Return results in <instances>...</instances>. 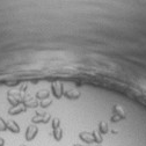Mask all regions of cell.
Instances as JSON below:
<instances>
[{"label": "cell", "mask_w": 146, "mask_h": 146, "mask_svg": "<svg viewBox=\"0 0 146 146\" xmlns=\"http://www.w3.org/2000/svg\"><path fill=\"white\" fill-rule=\"evenodd\" d=\"M25 96L20 92H14V90H9L7 93V101L11 103L12 107H16L23 103Z\"/></svg>", "instance_id": "obj_1"}, {"label": "cell", "mask_w": 146, "mask_h": 146, "mask_svg": "<svg viewBox=\"0 0 146 146\" xmlns=\"http://www.w3.org/2000/svg\"><path fill=\"white\" fill-rule=\"evenodd\" d=\"M51 92L56 99H62V96L64 95V85L60 81H53L51 84Z\"/></svg>", "instance_id": "obj_2"}, {"label": "cell", "mask_w": 146, "mask_h": 146, "mask_svg": "<svg viewBox=\"0 0 146 146\" xmlns=\"http://www.w3.org/2000/svg\"><path fill=\"white\" fill-rule=\"evenodd\" d=\"M50 119H51V116L48 113H43V114L36 113V115L31 118V122H33V124H40V123L46 124L50 122Z\"/></svg>", "instance_id": "obj_3"}, {"label": "cell", "mask_w": 146, "mask_h": 146, "mask_svg": "<svg viewBox=\"0 0 146 146\" xmlns=\"http://www.w3.org/2000/svg\"><path fill=\"white\" fill-rule=\"evenodd\" d=\"M37 133H38V127H37V125H35V124L28 125L27 130H26V136H25V137H26V140H27V141L34 140L35 137L37 136Z\"/></svg>", "instance_id": "obj_4"}, {"label": "cell", "mask_w": 146, "mask_h": 146, "mask_svg": "<svg viewBox=\"0 0 146 146\" xmlns=\"http://www.w3.org/2000/svg\"><path fill=\"white\" fill-rule=\"evenodd\" d=\"M64 96L67 98L68 100H78L81 96V93H80L79 89L72 88V89H68L66 92H64Z\"/></svg>", "instance_id": "obj_5"}, {"label": "cell", "mask_w": 146, "mask_h": 146, "mask_svg": "<svg viewBox=\"0 0 146 146\" xmlns=\"http://www.w3.org/2000/svg\"><path fill=\"white\" fill-rule=\"evenodd\" d=\"M22 104H23L27 109H28V108H37V107L40 106V102H38V100H36V99H33V98H30V96H29V98L26 96Z\"/></svg>", "instance_id": "obj_6"}, {"label": "cell", "mask_w": 146, "mask_h": 146, "mask_svg": "<svg viewBox=\"0 0 146 146\" xmlns=\"http://www.w3.org/2000/svg\"><path fill=\"white\" fill-rule=\"evenodd\" d=\"M27 110V108L23 106V104H20V106H16V107H11L8 109V114L11 116H15V115H19V114H22Z\"/></svg>", "instance_id": "obj_7"}, {"label": "cell", "mask_w": 146, "mask_h": 146, "mask_svg": "<svg viewBox=\"0 0 146 146\" xmlns=\"http://www.w3.org/2000/svg\"><path fill=\"white\" fill-rule=\"evenodd\" d=\"M7 130L11 131L12 133H19L20 132V126L13 119H8L7 121Z\"/></svg>", "instance_id": "obj_8"}, {"label": "cell", "mask_w": 146, "mask_h": 146, "mask_svg": "<svg viewBox=\"0 0 146 146\" xmlns=\"http://www.w3.org/2000/svg\"><path fill=\"white\" fill-rule=\"evenodd\" d=\"M79 138L86 143V144H93L94 143V139H93V136H92V132H87V131H82L79 133Z\"/></svg>", "instance_id": "obj_9"}, {"label": "cell", "mask_w": 146, "mask_h": 146, "mask_svg": "<svg viewBox=\"0 0 146 146\" xmlns=\"http://www.w3.org/2000/svg\"><path fill=\"white\" fill-rule=\"evenodd\" d=\"M113 113H114V115L119 116L122 119H125L126 118V114L124 111V109L121 106H118V104H114L113 106Z\"/></svg>", "instance_id": "obj_10"}, {"label": "cell", "mask_w": 146, "mask_h": 146, "mask_svg": "<svg viewBox=\"0 0 146 146\" xmlns=\"http://www.w3.org/2000/svg\"><path fill=\"white\" fill-rule=\"evenodd\" d=\"M49 98H50V93L48 92V90H38V92L36 93V95H35L36 100H41V101L48 100Z\"/></svg>", "instance_id": "obj_11"}, {"label": "cell", "mask_w": 146, "mask_h": 146, "mask_svg": "<svg viewBox=\"0 0 146 146\" xmlns=\"http://www.w3.org/2000/svg\"><path fill=\"white\" fill-rule=\"evenodd\" d=\"M52 136L57 141H60L63 139V129L62 127H58V129L52 130Z\"/></svg>", "instance_id": "obj_12"}, {"label": "cell", "mask_w": 146, "mask_h": 146, "mask_svg": "<svg viewBox=\"0 0 146 146\" xmlns=\"http://www.w3.org/2000/svg\"><path fill=\"white\" fill-rule=\"evenodd\" d=\"M108 131H109V127H108L107 122L101 121V122L99 123V132H100L101 135H107Z\"/></svg>", "instance_id": "obj_13"}, {"label": "cell", "mask_w": 146, "mask_h": 146, "mask_svg": "<svg viewBox=\"0 0 146 146\" xmlns=\"http://www.w3.org/2000/svg\"><path fill=\"white\" fill-rule=\"evenodd\" d=\"M92 136H93V139H94V143H96L98 145L101 144L103 141V138H102V135L99 132V130H94L92 132Z\"/></svg>", "instance_id": "obj_14"}, {"label": "cell", "mask_w": 146, "mask_h": 146, "mask_svg": "<svg viewBox=\"0 0 146 146\" xmlns=\"http://www.w3.org/2000/svg\"><path fill=\"white\" fill-rule=\"evenodd\" d=\"M51 125H52V130H54V129H58V127H60V119H59L58 117H54V118H52Z\"/></svg>", "instance_id": "obj_15"}, {"label": "cell", "mask_w": 146, "mask_h": 146, "mask_svg": "<svg viewBox=\"0 0 146 146\" xmlns=\"http://www.w3.org/2000/svg\"><path fill=\"white\" fill-rule=\"evenodd\" d=\"M7 130V121H5L1 116H0V131L4 132Z\"/></svg>", "instance_id": "obj_16"}, {"label": "cell", "mask_w": 146, "mask_h": 146, "mask_svg": "<svg viewBox=\"0 0 146 146\" xmlns=\"http://www.w3.org/2000/svg\"><path fill=\"white\" fill-rule=\"evenodd\" d=\"M51 104H52V100H51V99L43 100V101L40 102V107H42V108H48V107L51 106Z\"/></svg>", "instance_id": "obj_17"}, {"label": "cell", "mask_w": 146, "mask_h": 146, "mask_svg": "<svg viewBox=\"0 0 146 146\" xmlns=\"http://www.w3.org/2000/svg\"><path fill=\"white\" fill-rule=\"evenodd\" d=\"M110 121H111L113 123H117V122L122 121V118H121L119 116H117V115H113V116H111V118H110Z\"/></svg>", "instance_id": "obj_18"}, {"label": "cell", "mask_w": 146, "mask_h": 146, "mask_svg": "<svg viewBox=\"0 0 146 146\" xmlns=\"http://www.w3.org/2000/svg\"><path fill=\"white\" fill-rule=\"evenodd\" d=\"M26 90H27V85H22V86L20 87V90H19V92H20V93H25Z\"/></svg>", "instance_id": "obj_19"}, {"label": "cell", "mask_w": 146, "mask_h": 146, "mask_svg": "<svg viewBox=\"0 0 146 146\" xmlns=\"http://www.w3.org/2000/svg\"><path fill=\"white\" fill-rule=\"evenodd\" d=\"M17 84H19L17 81H14V82H6V85H7V86H16Z\"/></svg>", "instance_id": "obj_20"}, {"label": "cell", "mask_w": 146, "mask_h": 146, "mask_svg": "<svg viewBox=\"0 0 146 146\" xmlns=\"http://www.w3.org/2000/svg\"><path fill=\"white\" fill-rule=\"evenodd\" d=\"M5 145V139L0 137V146H4Z\"/></svg>", "instance_id": "obj_21"}, {"label": "cell", "mask_w": 146, "mask_h": 146, "mask_svg": "<svg viewBox=\"0 0 146 146\" xmlns=\"http://www.w3.org/2000/svg\"><path fill=\"white\" fill-rule=\"evenodd\" d=\"M74 146H82V145H79V144H76Z\"/></svg>", "instance_id": "obj_22"}, {"label": "cell", "mask_w": 146, "mask_h": 146, "mask_svg": "<svg viewBox=\"0 0 146 146\" xmlns=\"http://www.w3.org/2000/svg\"><path fill=\"white\" fill-rule=\"evenodd\" d=\"M20 146H26V145H23V144H22V145H20Z\"/></svg>", "instance_id": "obj_23"}, {"label": "cell", "mask_w": 146, "mask_h": 146, "mask_svg": "<svg viewBox=\"0 0 146 146\" xmlns=\"http://www.w3.org/2000/svg\"><path fill=\"white\" fill-rule=\"evenodd\" d=\"M95 146H101V145H95Z\"/></svg>", "instance_id": "obj_24"}]
</instances>
